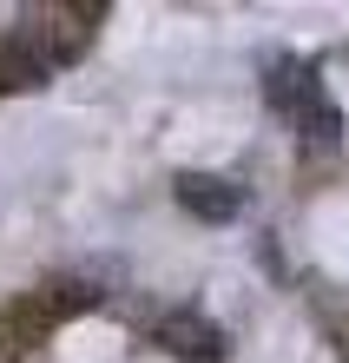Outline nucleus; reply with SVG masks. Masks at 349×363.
<instances>
[{"mask_svg": "<svg viewBox=\"0 0 349 363\" xmlns=\"http://www.w3.org/2000/svg\"><path fill=\"white\" fill-rule=\"evenodd\" d=\"M93 20H105V0H79V7H40L27 13V27H13L47 67H67L93 47Z\"/></svg>", "mask_w": 349, "mask_h": 363, "instance_id": "f257e3e1", "label": "nucleus"}, {"mask_svg": "<svg viewBox=\"0 0 349 363\" xmlns=\"http://www.w3.org/2000/svg\"><path fill=\"white\" fill-rule=\"evenodd\" d=\"M159 350L171 363H231V337L198 311H171L159 324Z\"/></svg>", "mask_w": 349, "mask_h": 363, "instance_id": "f03ea898", "label": "nucleus"}, {"mask_svg": "<svg viewBox=\"0 0 349 363\" xmlns=\"http://www.w3.org/2000/svg\"><path fill=\"white\" fill-rule=\"evenodd\" d=\"M303 133V152H336V139H343V113H336V99H330V86L316 79V67L303 73V86H297V99H290V113H283Z\"/></svg>", "mask_w": 349, "mask_h": 363, "instance_id": "7ed1b4c3", "label": "nucleus"}, {"mask_svg": "<svg viewBox=\"0 0 349 363\" xmlns=\"http://www.w3.org/2000/svg\"><path fill=\"white\" fill-rule=\"evenodd\" d=\"M171 199H178L198 225H231L244 211V185L224 179V172H178L171 179Z\"/></svg>", "mask_w": 349, "mask_h": 363, "instance_id": "20e7f679", "label": "nucleus"}, {"mask_svg": "<svg viewBox=\"0 0 349 363\" xmlns=\"http://www.w3.org/2000/svg\"><path fill=\"white\" fill-rule=\"evenodd\" d=\"M47 73H53V67H47V60H40L20 33L0 40V93H40V86H47Z\"/></svg>", "mask_w": 349, "mask_h": 363, "instance_id": "39448f33", "label": "nucleus"}, {"mask_svg": "<svg viewBox=\"0 0 349 363\" xmlns=\"http://www.w3.org/2000/svg\"><path fill=\"white\" fill-rule=\"evenodd\" d=\"M343 363H349V350H343Z\"/></svg>", "mask_w": 349, "mask_h": 363, "instance_id": "423d86ee", "label": "nucleus"}, {"mask_svg": "<svg viewBox=\"0 0 349 363\" xmlns=\"http://www.w3.org/2000/svg\"><path fill=\"white\" fill-rule=\"evenodd\" d=\"M0 40H7V33H0Z\"/></svg>", "mask_w": 349, "mask_h": 363, "instance_id": "0eeeda50", "label": "nucleus"}]
</instances>
